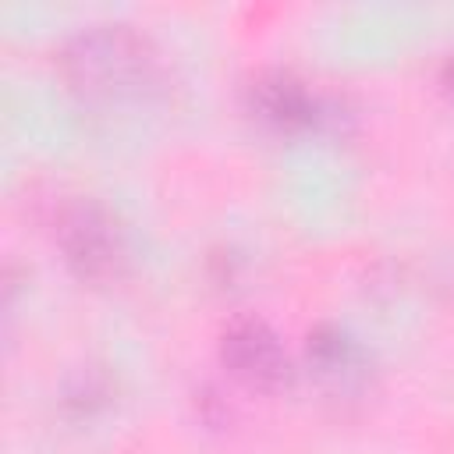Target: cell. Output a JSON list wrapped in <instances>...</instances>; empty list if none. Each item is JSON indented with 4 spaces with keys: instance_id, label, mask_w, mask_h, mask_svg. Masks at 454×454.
<instances>
[{
    "instance_id": "cell-1",
    "label": "cell",
    "mask_w": 454,
    "mask_h": 454,
    "mask_svg": "<svg viewBox=\"0 0 454 454\" xmlns=\"http://www.w3.org/2000/svg\"><path fill=\"white\" fill-rule=\"evenodd\" d=\"M67 85L96 106L142 103L160 89L163 67L153 43L128 25H89L60 53Z\"/></svg>"
},
{
    "instance_id": "cell-2",
    "label": "cell",
    "mask_w": 454,
    "mask_h": 454,
    "mask_svg": "<svg viewBox=\"0 0 454 454\" xmlns=\"http://www.w3.org/2000/svg\"><path fill=\"white\" fill-rule=\"evenodd\" d=\"M57 245L74 277L89 284H110L128 266V238L117 216L96 202H74L60 213Z\"/></svg>"
},
{
    "instance_id": "cell-3",
    "label": "cell",
    "mask_w": 454,
    "mask_h": 454,
    "mask_svg": "<svg viewBox=\"0 0 454 454\" xmlns=\"http://www.w3.org/2000/svg\"><path fill=\"white\" fill-rule=\"evenodd\" d=\"M223 365L248 387L255 390H277L291 376L287 351L280 337L262 323V319H238L223 330L220 340Z\"/></svg>"
},
{
    "instance_id": "cell-4",
    "label": "cell",
    "mask_w": 454,
    "mask_h": 454,
    "mask_svg": "<svg viewBox=\"0 0 454 454\" xmlns=\"http://www.w3.org/2000/svg\"><path fill=\"white\" fill-rule=\"evenodd\" d=\"M248 96H252V114L266 128H273L280 135L316 131L319 121L326 117L323 106H319V99L301 82H294L287 74H266V78H259Z\"/></svg>"
},
{
    "instance_id": "cell-5",
    "label": "cell",
    "mask_w": 454,
    "mask_h": 454,
    "mask_svg": "<svg viewBox=\"0 0 454 454\" xmlns=\"http://www.w3.org/2000/svg\"><path fill=\"white\" fill-rule=\"evenodd\" d=\"M309 362L319 383L337 394H355L369 380L365 348L340 326H323L309 337Z\"/></svg>"
},
{
    "instance_id": "cell-6",
    "label": "cell",
    "mask_w": 454,
    "mask_h": 454,
    "mask_svg": "<svg viewBox=\"0 0 454 454\" xmlns=\"http://www.w3.org/2000/svg\"><path fill=\"white\" fill-rule=\"evenodd\" d=\"M443 82H447V92H450V99H454V60L447 64V74H443Z\"/></svg>"
}]
</instances>
